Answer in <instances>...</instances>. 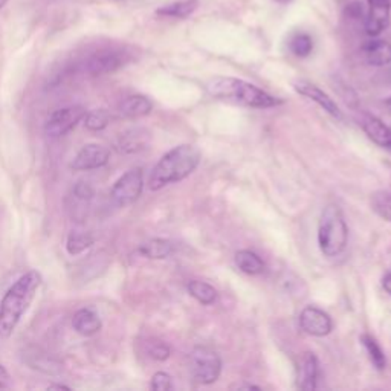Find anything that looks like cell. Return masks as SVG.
I'll use <instances>...</instances> for the list:
<instances>
[{"mask_svg": "<svg viewBox=\"0 0 391 391\" xmlns=\"http://www.w3.org/2000/svg\"><path fill=\"white\" fill-rule=\"evenodd\" d=\"M133 60V52L124 45L106 43V45L93 46L86 51L67 66L66 74H84V75H106L123 69Z\"/></svg>", "mask_w": 391, "mask_h": 391, "instance_id": "obj_3", "label": "cell"}, {"mask_svg": "<svg viewBox=\"0 0 391 391\" xmlns=\"http://www.w3.org/2000/svg\"><path fill=\"white\" fill-rule=\"evenodd\" d=\"M153 109L152 101L143 97V95H132V97H127L123 102L119 104V114L124 118H141L149 115Z\"/></svg>", "mask_w": 391, "mask_h": 391, "instance_id": "obj_18", "label": "cell"}, {"mask_svg": "<svg viewBox=\"0 0 391 391\" xmlns=\"http://www.w3.org/2000/svg\"><path fill=\"white\" fill-rule=\"evenodd\" d=\"M319 375V364L317 356L314 353H304L301 356L298 373H297V387L303 391L315 390L318 384Z\"/></svg>", "mask_w": 391, "mask_h": 391, "instance_id": "obj_13", "label": "cell"}, {"mask_svg": "<svg viewBox=\"0 0 391 391\" xmlns=\"http://www.w3.org/2000/svg\"><path fill=\"white\" fill-rule=\"evenodd\" d=\"M369 10L366 14V31L369 36L378 37L390 25L391 0H367Z\"/></svg>", "mask_w": 391, "mask_h": 391, "instance_id": "obj_11", "label": "cell"}, {"mask_svg": "<svg viewBox=\"0 0 391 391\" xmlns=\"http://www.w3.org/2000/svg\"><path fill=\"white\" fill-rule=\"evenodd\" d=\"M349 241V228L341 208L327 205L318 222V245L326 257L340 256Z\"/></svg>", "mask_w": 391, "mask_h": 391, "instance_id": "obj_5", "label": "cell"}, {"mask_svg": "<svg viewBox=\"0 0 391 391\" xmlns=\"http://www.w3.org/2000/svg\"><path fill=\"white\" fill-rule=\"evenodd\" d=\"M149 132L144 128H130L121 133L118 139V149L123 153H138L149 145Z\"/></svg>", "mask_w": 391, "mask_h": 391, "instance_id": "obj_16", "label": "cell"}, {"mask_svg": "<svg viewBox=\"0 0 391 391\" xmlns=\"http://www.w3.org/2000/svg\"><path fill=\"white\" fill-rule=\"evenodd\" d=\"M11 385V378L8 375L6 369L0 364V388H10Z\"/></svg>", "mask_w": 391, "mask_h": 391, "instance_id": "obj_32", "label": "cell"}, {"mask_svg": "<svg viewBox=\"0 0 391 391\" xmlns=\"http://www.w3.org/2000/svg\"><path fill=\"white\" fill-rule=\"evenodd\" d=\"M222 371V361L210 347L199 345L191 353V373L197 384L211 385L219 379Z\"/></svg>", "mask_w": 391, "mask_h": 391, "instance_id": "obj_6", "label": "cell"}, {"mask_svg": "<svg viewBox=\"0 0 391 391\" xmlns=\"http://www.w3.org/2000/svg\"><path fill=\"white\" fill-rule=\"evenodd\" d=\"M371 208L382 219L391 222V191H378L373 194Z\"/></svg>", "mask_w": 391, "mask_h": 391, "instance_id": "obj_27", "label": "cell"}, {"mask_svg": "<svg viewBox=\"0 0 391 391\" xmlns=\"http://www.w3.org/2000/svg\"><path fill=\"white\" fill-rule=\"evenodd\" d=\"M187 289L191 297H193L197 303L204 304V306H211V304H214L217 300V291L211 284H208L205 281H199V280L190 281Z\"/></svg>", "mask_w": 391, "mask_h": 391, "instance_id": "obj_22", "label": "cell"}, {"mask_svg": "<svg viewBox=\"0 0 391 391\" xmlns=\"http://www.w3.org/2000/svg\"><path fill=\"white\" fill-rule=\"evenodd\" d=\"M88 110L83 106H67L63 109L55 110L51 114L45 124V132L49 138H60L66 135L67 132L84 119Z\"/></svg>", "mask_w": 391, "mask_h": 391, "instance_id": "obj_8", "label": "cell"}, {"mask_svg": "<svg viewBox=\"0 0 391 391\" xmlns=\"http://www.w3.org/2000/svg\"><path fill=\"white\" fill-rule=\"evenodd\" d=\"M201 150L196 145L182 144L165 153L152 171L149 188L158 191L170 184L184 180L201 164Z\"/></svg>", "mask_w": 391, "mask_h": 391, "instance_id": "obj_2", "label": "cell"}, {"mask_svg": "<svg viewBox=\"0 0 391 391\" xmlns=\"http://www.w3.org/2000/svg\"><path fill=\"white\" fill-rule=\"evenodd\" d=\"M293 89L297 91L300 95H303V97H306L310 101L317 102L318 106L323 109L324 112H327L330 117H333L336 119L343 118L341 109L338 107V104L332 98H330L323 89H319L317 84L306 81V80H298V81L293 83Z\"/></svg>", "mask_w": 391, "mask_h": 391, "instance_id": "obj_12", "label": "cell"}, {"mask_svg": "<svg viewBox=\"0 0 391 391\" xmlns=\"http://www.w3.org/2000/svg\"><path fill=\"white\" fill-rule=\"evenodd\" d=\"M72 326L80 335L92 336V335L100 332L101 327H102V323H101V318L98 317V314H95L93 310L81 309L74 315Z\"/></svg>", "mask_w": 391, "mask_h": 391, "instance_id": "obj_17", "label": "cell"}, {"mask_svg": "<svg viewBox=\"0 0 391 391\" xmlns=\"http://www.w3.org/2000/svg\"><path fill=\"white\" fill-rule=\"evenodd\" d=\"M28 356H29V359L26 362H28V366H31V369H34V370L43 371V373H46V375H55V373L60 371V364H57L46 353L36 352L34 354H28Z\"/></svg>", "mask_w": 391, "mask_h": 391, "instance_id": "obj_25", "label": "cell"}, {"mask_svg": "<svg viewBox=\"0 0 391 391\" xmlns=\"http://www.w3.org/2000/svg\"><path fill=\"white\" fill-rule=\"evenodd\" d=\"M150 388L156 390V391H168V390H171L173 388L171 376L168 375V373H165V371L154 373L153 378H152V382H150Z\"/></svg>", "mask_w": 391, "mask_h": 391, "instance_id": "obj_30", "label": "cell"}, {"mask_svg": "<svg viewBox=\"0 0 391 391\" xmlns=\"http://www.w3.org/2000/svg\"><path fill=\"white\" fill-rule=\"evenodd\" d=\"M8 2H10V0H0V10H2V8H4Z\"/></svg>", "mask_w": 391, "mask_h": 391, "instance_id": "obj_37", "label": "cell"}, {"mask_svg": "<svg viewBox=\"0 0 391 391\" xmlns=\"http://www.w3.org/2000/svg\"><path fill=\"white\" fill-rule=\"evenodd\" d=\"M69 390V387H65V385H60V384H57V385H49L48 387V390Z\"/></svg>", "mask_w": 391, "mask_h": 391, "instance_id": "obj_35", "label": "cell"}, {"mask_svg": "<svg viewBox=\"0 0 391 391\" xmlns=\"http://www.w3.org/2000/svg\"><path fill=\"white\" fill-rule=\"evenodd\" d=\"M41 286V275L29 271L22 275L0 301V336L10 338L28 312Z\"/></svg>", "mask_w": 391, "mask_h": 391, "instance_id": "obj_1", "label": "cell"}, {"mask_svg": "<svg viewBox=\"0 0 391 391\" xmlns=\"http://www.w3.org/2000/svg\"><path fill=\"white\" fill-rule=\"evenodd\" d=\"M110 159V152L100 144H88L75 154L71 162V168L75 171H88L101 168L107 165Z\"/></svg>", "mask_w": 391, "mask_h": 391, "instance_id": "obj_10", "label": "cell"}, {"mask_svg": "<svg viewBox=\"0 0 391 391\" xmlns=\"http://www.w3.org/2000/svg\"><path fill=\"white\" fill-rule=\"evenodd\" d=\"M74 193L78 199H81V201H91L92 196H93V190L88 184V182H80V184L75 187Z\"/></svg>", "mask_w": 391, "mask_h": 391, "instance_id": "obj_31", "label": "cell"}, {"mask_svg": "<svg viewBox=\"0 0 391 391\" xmlns=\"http://www.w3.org/2000/svg\"><path fill=\"white\" fill-rule=\"evenodd\" d=\"M366 62L371 66H385L391 63V45L387 40H370L362 48Z\"/></svg>", "mask_w": 391, "mask_h": 391, "instance_id": "obj_15", "label": "cell"}, {"mask_svg": "<svg viewBox=\"0 0 391 391\" xmlns=\"http://www.w3.org/2000/svg\"><path fill=\"white\" fill-rule=\"evenodd\" d=\"M361 343L364 345V349H366L371 364H373V366H375V369L379 370V371L385 370V367H387L385 353H384V350L380 349V345L378 344V341L375 340V338L370 336V335H362L361 336Z\"/></svg>", "mask_w": 391, "mask_h": 391, "instance_id": "obj_23", "label": "cell"}, {"mask_svg": "<svg viewBox=\"0 0 391 391\" xmlns=\"http://www.w3.org/2000/svg\"><path fill=\"white\" fill-rule=\"evenodd\" d=\"M234 262H236V266L241 272L248 275H258L265 271L263 260L249 249L239 251L236 257H234Z\"/></svg>", "mask_w": 391, "mask_h": 391, "instance_id": "obj_19", "label": "cell"}, {"mask_svg": "<svg viewBox=\"0 0 391 391\" xmlns=\"http://www.w3.org/2000/svg\"><path fill=\"white\" fill-rule=\"evenodd\" d=\"M382 286H384L385 292L391 295V272H388V274L384 277V280H382Z\"/></svg>", "mask_w": 391, "mask_h": 391, "instance_id": "obj_33", "label": "cell"}, {"mask_svg": "<svg viewBox=\"0 0 391 391\" xmlns=\"http://www.w3.org/2000/svg\"><path fill=\"white\" fill-rule=\"evenodd\" d=\"M361 127L373 143L391 153V128L376 117L364 115Z\"/></svg>", "mask_w": 391, "mask_h": 391, "instance_id": "obj_14", "label": "cell"}, {"mask_svg": "<svg viewBox=\"0 0 391 391\" xmlns=\"http://www.w3.org/2000/svg\"><path fill=\"white\" fill-rule=\"evenodd\" d=\"M274 2H277V4H281V5H286V4L292 2V0H274Z\"/></svg>", "mask_w": 391, "mask_h": 391, "instance_id": "obj_36", "label": "cell"}, {"mask_svg": "<svg viewBox=\"0 0 391 391\" xmlns=\"http://www.w3.org/2000/svg\"><path fill=\"white\" fill-rule=\"evenodd\" d=\"M110 123V115L106 110H93L88 112L84 117V126L88 127L92 132H100L104 130Z\"/></svg>", "mask_w": 391, "mask_h": 391, "instance_id": "obj_28", "label": "cell"}, {"mask_svg": "<svg viewBox=\"0 0 391 391\" xmlns=\"http://www.w3.org/2000/svg\"><path fill=\"white\" fill-rule=\"evenodd\" d=\"M147 353H149L150 358H153L154 361H167L171 354L170 347L158 340H153L147 343Z\"/></svg>", "mask_w": 391, "mask_h": 391, "instance_id": "obj_29", "label": "cell"}, {"mask_svg": "<svg viewBox=\"0 0 391 391\" xmlns=\"http://www.w3.org/2000/svg\"><path fill=\"white\" fill-rule=\"evenodd\" d=\"M232 388H237V390H260L258 387H256L253 384H237V385H234Z\"/></svg>", "mask_w": 391, "mask_h": 391, "instance_id": "obj_34", "label": "cell"}, {"mask_svg": "<svg viewBox=\"0 0 391 391\" xmlns=\"http://www.w3.org/2000/svg\"><path fill=\"white\" fill-rule=\"evenodd\" d=\"M289 49L293 55L300 58L309 57L310 52L314 51V40L306 32H298L291 37L289 40Z\"/></svg>", "mask_w": 391, "mask_h": 391, "instance_id": "obj_26", "label": "cell"}, {"mask_svg": "<svg viewBox=\"0 0 391 391\" xmlns=\"http://www.w3.org/2000/svg\"><path fill=\"white\" fill-rule=\"evenodd\" d=\"M300 327L304 333L323 338L327 336L333 329L332 318L324 310L309 306L304 307L300 314Z\"/></svg>", "mask_w": 391, "mask_h": 391, "instance_id": "obj_9", "label": "cell"}, {"mask_svg": "<svg viewBox=\"0 0 391 391\" xmlns=\"http://www.w3.org/2000/svg\"><path fill=\"white\" fill-rule=\"evenodd\" d=\"M206 92L216 100L231 101L249 109H271L283 102L257 86L232 77L213 78L206 83Z\"/></svg>", "mask_w": 391, "mask_h": 391, "instance_id": "obj_4", "label": "cell"}, {"mask_svg": "<svg viewBox=\"0 0 391 391\" xmlns=\"http://www.w3.org/2000/svg\"><path fill=\"white\" fill-rule=\"evenodd\" d=\"M144 188V173L141 168H132L121 176L114 187L110 196L118 205H130L138 201Z\"/></svg>", "mask_w": 391, "mask_h": 391, "instance_id": "obj_7", "label": "cell"}, {"mask_svg": "<svg viewBox=\"0 0 391 391\" xmlns=\"http://www.w3.org/2000/svg\"><path fill=\"white\" fill-rule=\"evenodd\" d=\"M139 254L152 260L167 258L173 254V243L165 239H152L139 246Z\"/></svg>", "mask_w": 391, "mask_h": 391, "instance_id": "obj_20", "label": "cell"}, {"mask_svg": "<svg viewBox=\"0 0 391 391\" xmlns=\"http://www.w3.org/2000/svg\"><path fill=\"white\" fill-rule=\"evenodd\" d=\"M93 243H95V240L89 232L74 231L69 234L67 241H66V249L71 256H78V254L84 253L86 249H89Z\"/></svg>", "mask_w": 391, "mask_h": 391, "instance_id": "obj_24", "label": "cell"}, {"mask_svg": "<svg viewBox=\"0 0 391 391\" xmlns=\"http://www.w3.org/2000/svg\"><path fill=\"white\" fill-rule=\"evenodd\" d=\"M196 8L197 0H179V2L161 6L156 14L161 17H171V19H185L196 11Z\"/></svg>", "mask_w": 391, "mask_h": 391, "instance_id": "obj_21", "label": "cell"}]
</instances>
